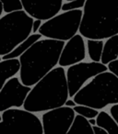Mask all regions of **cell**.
<instances>
[{"label":"cell","mask_w":118,"mask_h":134,"mask_svg":"<svg viewBox=\"0 0 118 134\" xmlns=\"http://www.w3.org/2000/svg\"><path fill=\"white\" fill-rule=\"evenodd\" d=\"M88 121L91 127L96 126V119H88Z\"/></svg>","instance_id":"27"},{"label":"cell","mask_w":118,"mask_h":134,"mask_svg":"<svg viewBox=\"0 0 118 134\" xmlns=\"http://www.w3.org/2000/svg\"><path fill=\"white\" fill-rule=\"evenodd\" d=\"M68 97L66 71L64 67H55L34 85L25 99L23 108L32 113L49 111L64 107Z\"/></svg>","instance_id":"2"},{"label":"cell","mask_w":118,"mask_h":134,"mask_svg":"<svg viewBox=\"0 0 118 134\" xmlns=\"http://www.w3.org/2000/svg\"><path fill=\"white\" fill-rule=\"evenodd\" d=\"M1 117L0 134H43L42 121L32 112L10 108Z\"/></svg>","instance_id":"7"},{"label":"cell","mask_w":118,"mask_h":134,"mask_svg":"<svg viewBox=\"0 0 118 134\" xmlns=\"http://www.w3.org/2000/svg\"><path fill=\"white\" fill-rule=\"evenodd\" d=\"M77 106V104L75 103V101L72 100V99H68V100L66 101V103H65V107H68V108H73L74 107Z\"/></svg>","instance_id":"26"},{"label":"cell","mask_w":118,"mask_h":134,"mask_svg":"<svg viewBox=\"0 0 118 134\" xmlns=\"http://www.w3.org/2000/svg\"><path fill=\"white\" fill-rule=\"evenodd\" d=\"M106 65L101 63H79L68 67L66 71V83H68V95L70 97L74 96L83 87V85L89 79L93 78L99 74L107 72Z\"/></svg>","instance_id":"8"},{"label":"cell","mask_w":118,"mask_h":134,"mask_svg":"<svg viewBox=\"0 0 118 134\" xmlns=\"http://www.w3.org/2000/svg\"><path fill=\"white\" fill-rule=\"evenodd\" d=\"M1 60H2V58H1V57H0V62H1Z\"/></svg>","instance_id":"30"},{"label":"cell","mask_w":118,"mask_h":134,"mask_svg":"<svg viewBox=\"0 0 118 134\" xmlns=\"http://www.w3.org/2000/svg\"><path fill=\"white\" fill-rule=\"evenodd\" d=\"M65 41L39 40L19 56V77L22 85L32 86L55 68Z\"/></svg>","instance_id":"1"},{"label":"cell","mask_w":118,"mask_h":134,"mask_svg":"<svg viewBox=\"0 0 118 134\" xmlns=\"http://www.w3.org/2000/svg\"><path fill=\"white\" fill-rule=\"evenodd\" d=\"M87 48H88L89 56L91 59V61L95 63H100L103 49V41H97V40H88Z\"/></svg>","instance_id":"18"},{"label":"cell","mask_w":118,"mask_h":134,"mask_svg":"<svg viewBox=\"0 0 118 134\" xmlns=\"http://www.w3.org/2000/svg\"><path fill=\"white\" fill-rule=\"evenodd\" d=\"M24 11L30 17L40 20H48L61 10L63 0H20Z\"/></svg>","instance_id":"11"},{"label":"cell","mask_w":118,"mask_h":134,"mask_svg":"<svg viewBox=\"0 0 118 134\" xmlns=\"http://www.w3.org/2000/svg\"><path fill=\"white\" fill-rule=\"evenodd\" d=\"M81 19V9L66 11L43 22L38 31L47 39L66 41L79 31Z\"/></svg>","instance_id":"6"},{"label":"cell","mask_w":118,"mask_h":134,"mask_svg":"<svg viewBox=\"0 0 118 134\" xmlns=\"http://www.w3.org/2000/svg\"><path fill=\"white\" fill-rule=\"evenodd\" d=\"M79 31L97 41L118 35V0H86Z\"/></svg>","instance_id":"3"},{"label":"cell","mask_w":118,"mask_h":134,"mask_svg":"<svg viewBox=\"0 0 118 134\" xmlns=\"http://www.w3.org/2000/svg\"><path fill=\"white\" fill-rule=\"evenodd\" d=\"M30 89V86L22 85L18 77L8 80L0 90V112L22 107Z\"/></svg>","instance_id":"10"},{"label":"cell","mask_w":118,"mask_h":134,"mask_svg":"<svg viewBox=\"0 0 118 134\" xmlns=\"http://www.w3.org/2000/svg\"><path fill=\"white\" fill-rule=\"evenodd\" d=\"M42 24H43V22H42V20H40V19H35V20H33V23H32V32H33V34H35L36 32L40 30Z\"/></svg>","instance_id":"24"},{"label":"cell","mask_w":118,"mask_h":134,"mask_svg":"<svg viewBox=\"0 0 118 134\" xmlns=\"http://www.w3.org/2000/svg\"><path fill=\"white\" fill-rule=\"evenodd\" d=\"M66 1H68H68H72V0H66Z\"/></svg>","instance_id":"31"},{"label":"cell","mask_w":118,"mask_h":134,"mask_svg":"<svg viewBox=\"0 0 118 134\" xmlns=\"http://www.w3.org/2000/svg\"><path fill=\"white\" fill-rule=\"evenodd\" d=\"M2 12H3V6H2V3L0 2V18H1V15H2Z\"/></svg>","instance_id":"28"},{"label":"cell","mask_w":118,"mask_h":134,"mask_svg":"<svg viewBox=\"0 0 118 134\" xmlns=\"http://www.w3.org/2000/svg\"><path fill=\"white\" fill-rule=\"evenodd\" d=\"M33 20L24 10L0 18V56L11 52L30 35Z\"/></svg>","instance_id":"5"},{"label":"cell","mask_w":118,"mask_h":134,"mask_svg":"<svg viewBox=\"0 0 118 134\" xmlns=\"http://www.w3.org/2000/svg\"><path fill=\"white\" fill-rule=\"evenodd\" d=\"M110 113L111 116L112 117V119L115 120V122L118 125V104L112 105L110 108Z\"/></svg>","instance_id":"23"},{"label":"cell","mask_w":118,"mask_h":134,"mask_svg":"<svg viewBox=\"0 0 118 134\" xmlns=\"http://www.w3.org/2000/svg\"><path fill=\"white\" fill-rule=\"evenodd\" d=\"M74 101L97 110L118 104V78L111 72L99 74L74 96Z\"/></svg>","instance_id":"4"},{"label":"cell","mask_w":118,"mask_h":134,"mask_svg":"<svg viewBox=\"0 0 118 134\" xmlns=\"http://www.w3.org/2000/svg\"><path fill=\"white\" fill-rule=\"evenodd\" d=\"M118 58V35L112 36L103 43L101 63L107 65Z\"/></svg>","instance_id":"14"},{"label":"cell","mask_w":118,"mask_h":134,"mask_svg":"<svg viewBox=\"0 0 118 134\" xmlns=\"http://www.w3.org/2000/svg\"><path fill=\"white\" fill-rule=\"evenodd\" d=\"M42 35L40 33H35V34H30L24 41L20 43L19 46H17L11 52H9L7 55L3 56V60H8V59H17L18 57H19L20 55H22L28 49H30V47L32 44L38 41L39 40H41Z\"/></svg>","instance_id":"15"},{"label":"cell","mask_w":118,"mask_h":134,"mask_svg":"<svg viewBox=\"0 0 118 134\" xmlns=\"http://www.w3.org/2000/svg\"><path fill=\"white\" fill-rule=\"evenodd\" d=\"M85 2H86V0H72V1H68V2L62 5L61 10L66 12L71 11V10L80 9L81 8H84Z\"/></svg>","instance_id":"21"},{"label":"cell","mask_w":118,"mask_h":134,"mask_svg":"<svg viewBox=\"0 0 118 134\" xmlns=\"http://www.w3.org/2000/svg\"><path fill=\"white\" fill-rule=\"evenodd\" d=\"M92 130H93L94 134H108V132L105 130H103L102 128L98 126H93L92 127Z\"/></svg>","instance_id":"25"},{"label":"cell","mask_w":118,"mask_h":134,"mask_svg":"<svg viewBox=\"0 0 118 134\" xmlns=\"http://www.w3.org/2000/svg\"><path fill=\"white\" fill-rule=\"evenodd\" d=\"M86 58V46L83 37L76 34L65 43L58 63L61 67L71 66L81 63Z\"/></svg>","instance_id":"12"},{"label":"cell","mask_w":118,"mask_h":134,"mask_svg":"<svg viewBox=\"0 0 118 134\" xmlns=\"http://www.w3.org/2000/svg\"><path fill=\"white\" fill-rule=\"evenodd\" d=\"M107 65H108L107 68H108L109 72L114 74V75L118 78V59H116L115 61L111 62V63H108Z\"/></svg>","instance_id":"22"},{"label":"cell","mask_w":118,"mask_h":134,"mask_svg":"<svg viewBox=\"0 0 118 134\" xmlns=\"http://www.w3.org/2000/svg\"><path fill=\"white\" fill-rule=\"evenodd\" d=\"M2 3L3 11L7 14L22 10V4L20 0H0Z\"/></svg>","instance_id":"20"},{"label":"cell","mask_w":118,"mask_h":134,"mask_svg":"<svg viewBox=\"0 0 118 134\" xmlns=\"http://www.w3.org/2000/svg\"><path fill=\"white\" fill-rule=\"evenodd\" d=\"M2 120V117H1V115H0V121Z\"/></svg>","instance_id":"29"},{"label":"cell","mask_w":118,"mask_h":134,"mask_svg":"<svg viewBox=\"0 0 118 134\" xmlns=\"http://www.w3.org/2000/svg\"><path fill=\"white\" fill-rule=\"evenodd\" d=\"M75 113H77L78 115L81 116V117L85 118L87 119H96V117L99 114V111L97 109H94L90 107L86 106H81V105H77L76 107L73 108Z\"/></svg>","instance_id":"19"},{"label":"cell","mask_w":118,"mask_h":134,"mask_svg":"<svg viewBox=\"0 0 118 134\" xmlns=\"http://www.w3.org/2000/svg\"><path fill=\"white\" fill-rule=\"evenodd\" d=\"M66 134H94L92 130V127L89 123L88 119L81 117L79 115H76L72 126Z\"/></svg>","instance_id":"17"},{"label":"cell","mask_w":118,"mask_h":134,"mask_svg":"<svg viewBox=\"0 0 118 134\" xmlns=\"http://www.w3.org/2000/svg\"><path fill=\"white\" fill-rule=\"evenodd\" d=\"M20 69L19 59H8L0 62V90L7 81L14 77Z\"/></svg>","instance_id":"13"},{"label":"cell","mask_w":118,"mask_h":134,"mask_svg":"<svg viewBox=\"0 0 118 134\" xmlns=\"http://www.w3.org/2000/svg\"><path fill=\"white\" fill-rule=\"evenodd\" d=\"M75 117L73 108L65 106L46 111L42 117L43 134H66Z\"/></svg>","instance_id":"9"},{"label":"cell","mask_w":118,"mask_h":134,"mask_svg":"<svg viewBox=\"0 0 118 134\" xmlns=\"http://www.w3.org/2000/svg\"><path fill=\"white\" fill-rule=\"evenodd\" d=\"M96 126L102 128L108 132V134H118L117 123L106 111L99 112L96 117Z\"/></svg>","instance_id":"16"}]
</instances>
